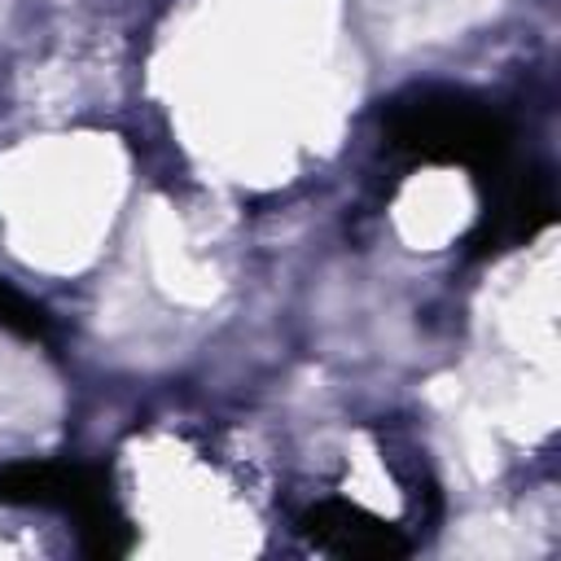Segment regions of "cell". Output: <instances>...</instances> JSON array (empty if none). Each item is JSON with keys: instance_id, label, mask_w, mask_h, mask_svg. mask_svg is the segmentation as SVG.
<instances>
[{"instance_id": "obj_1", "label": "cell", "mask_w": 561, "mask_h": 561, "mask_svg": "<svg viewBox=\"0 0 561 561\" xmlns=\"http://www.w3.org/2000/svg\"><path fill=\"white\" fill-rule=\"evenodd\" d=\"M381 136L390 153L465 167L473 175L500 171L513 149V123L482 96L456 88H412L381 110Z\"/></svg>"}, {"instance_id": "obj_2", "label": "cell", "mask_w": 561, "mask_h": 561, "mask_svg": "<svg viewBox=\"0 0 561 561\" xmlns=\"http://www.w3.org/2000/svg\"><path fill=\"white\" fill-rule=\"evenodd\" d=\"M0 504H35L57 508L79 522L88 552H118L123 548V517L105 478L75 460H18L0 465Z\"/></svg>"}, {"instance_id": "obj_3", "label": "cell", "mask_w": 561, "mask_h": 561, "mask_svg": "<svg viewBox=\"0 0 561 561\" xmlns=\"http://www.w3.org/2000/svg\"><path fill=\"white\" fill-rule=\"evenodd\" d=\"M298 530L307 535V543L316 552H329V557H373V561H386V557L412 552V539L394 522L377 517L364 504L337 500V495L316 500L298 517Z\"/></svg>"}, {"instance_id": "obj_4", "label": "cell", "mask_w": 561, "mask_h": 561, "mask_svg": "<svg viewBox=\"0 0 561 561\" xmlns=\"http://www.w3.org/2000/svg\"><path fill=\"white\" fill-rule=\"evenodd\" d=\"M548 219H552V188H548L543 175H526L513 193L500 197L495 210L482 215L469 245L473 250H504V245H517V241L535 237Z\"/></svg>"}, {"instance_id": "obj_5", "label": "cell", "mask_w": 561, "mask_h": 561, "mask_svg": "<svg viewBox=\"0 0 561 561\" xmlns=\"http://www.w3.org/2000/svg\"><path fill=\"white\" fill-rule=\"evenodd\" d=\"M0 329H9L18 337H31V342H44L53 333L44 307L35 298H26L22 289H13L9 280H0Z\"/></svg>"}]
</instances>
